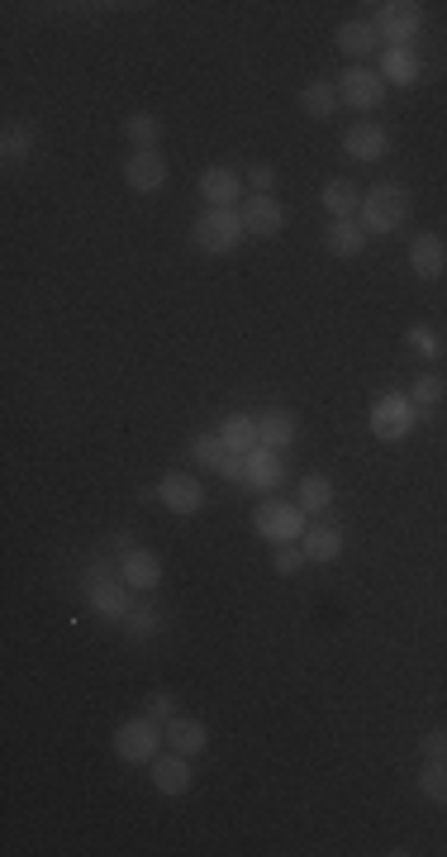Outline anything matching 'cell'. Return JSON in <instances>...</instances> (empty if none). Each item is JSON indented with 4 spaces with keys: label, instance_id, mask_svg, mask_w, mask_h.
Returning a JSON list of instances; mask_svg holds the SVG:
<instances>
[{
    "label": "cell",
    "instance_id": "obj_13",
    "mask_svg": "<svg viewBox=\"0 0 447 857\" xmlns=\"http://www.w3.org/2000/svg\"><path fill=\"white\" fill-rule=\"evenodd\" d=\"M163 739H167V748L181 753V757H200L210 748V729H205V720H190V714H171L163 724Z\"/></svg>",
    "mask_w": 447,
    "mask_h": 857
},
{
    "label": "cell",
    "instance_id": "obj_10",
    "mask_svg": "<svg viewBox=\"0 0 447 857\" xmlns=\"http://www.w3.org/2000/svg\"><path fill=\"white\" fill-rule=\"evenodd\" d=\"M200 200L210 205V210H238V205H243V177L224 163L205 167L200 172Z\"/></svg>",
    "mask_w": 447,
    "mask_h": 857
},
{
    "label": "cell",
    "instance_id": "obj_16",
    "mask_svg": "<svg viewBox=\"0 0 447 857\" xmlns=\"http://www.w3.org/2000/svg\"><path fill=\"white\" fill-rule=\"evenodd\" d=\"M300 434V420H295V410H285V405H267L262 415H258V443L262 448H291Z\"/></svg>",
    "mask_w": 447,
    "mask_h": 857
},
{
    "label": "cell",
    "instance_id": "obj_7",
    "mask_svg": "<svg viewBox=\"0 0 447 857\" xmlns=\"http://www.w3.org/2000/svg\"><path fill=\"white\" fill-rule=\"evenodd\" d=\"M372 24L386 48H414V39L424 29V6H414V0H386V6H376Z\"/></svg>",
    "mask_w": 447,
    "mask_h": 857
},
{
    "label": "cell",
    "instance_id": "obj_29",
    "mask_svg": "<svg viewBox=\"0 0 447 857\" xmlns=\"http://www.w3.org/2000/svg\"><path fill=\"white\" fill-rule=\"evenodd\" d=\"M124 134H129L134 153H153V148H157V138H163V124H157L148 110H134V115L124 120Z\"/></svg>",
    "mask_w": 447,
    "mask_h": 857
},
{
    "label": "cell",
    "instance_id": "obj_33",
    "mask_svg": "<svg viewBox=\"0 0 447 857\" xmlns=\"http://www.w3.org/2000/svg\"><path fill=\"white\" fill-rule=\"evenodd\" d=\"M305 548L300 544H271V571H281V577H295L300 567H305Z\"/></svg>",
    "mask_w": 447,
    "mask_h": 857
},
{
    "label": "cell",
    "instance_id": "obj_2",
    "mask_svg": "<svg viewBox=\"0 0 447 857\" xmlns=\"http://www.w3.org/2000/svg\"><path fill=\"white\" fill-rule=\"evenodd\" d=\"M163 724L148 720V714H134V720H124L115 734H110V748H115L119 762H129V767H148V762L163 753Z\"/></svg>",
    "mask_w": 447,
    "mask_h": 857
},
{
    "label": "cell",
    "instance_id": "obj_39",
    "mask_svg": "<svg viewBox=\"0 0 447 857\" xmlns=\"http://www.w3.org/2000/svg\"><path fill=\"white\" fill-rule=\"evenodd\" d=\"M424 757H447V724H434L424 734Z\"/></svg>",
    "mask_w": 447,
    "mask_h": 857
},
{
    "label": "cell",
    "instance_id": "obj_15",
    "mask_svg": "<svg viewBox=\"0 0 447 857\" xmlns=\"http://www.w3.org/2000/svg\"><path fill=\"white\" fill-rule=\"evenodd\" d=\"M124 182H129V190H138V196H153V190H163L167 186V163H163V153H129V163H124Z\"/></svg>",
    "mask_w": 447,
    "mask_h": 857
},
{
    "label": "cell",
    "instance_id": "obj_24",
    "mask_svg": "<svg viewBox=\"0 0 447 857\" xmlns=\"http://www.w3.org/2000/svg\"><path fill=\"white\" fill-rule=\"evenodd\" d=\"M319 205L329 210V219H357L362 190L347 182V177H333V182H324V190H319Z\"/></svg>",
    "mask_w": 447,
    "mask_h": 857
},
{
    "label": "cell",
    "instance_id": "obj_8",
    "mask_svg": "<svg viewBox=\"0 0 447 857\" xmlns=\"http://www.w3.org/2000/svg\"><path fill=\"white\" fill-rule=\"evenodd\" d=\"M386 91H391L386 76H381L376 68H366V62H353V68L339 72V101L362 110V115H372V110L386 101Z\"/></svg>",
    "mask_w": 447,
    "mask_h": 857
},
{
    "label": "cell",
    "instance_id": "obj_27",
    "mask_svg": "<svg viewBox=\"0 0 447 857\" xmlns=\"http://www.w3.org/2000/svg\"><path fill=\"white\" fill-rule=\"evenodd\" d=\"M295 500H300V510H305V515H324L333 505V482L324 472L300 476V482H295Z\"/></svg>",
    "mask_w": 447,
    "mask_h": 857
},
{
    "label": "cell",
    "instance_id": "obj_35",
    "mask_svg": "<svg viewBox=\"0 0 447 857\" xmlns=\"http://www.w3.org/2000/svg\"><path fill=\"white\" fill-rule=\"evenodd\" d=\"M124 633H134V639H148V633H157V610H129L124 615Z\"/></svg>",
    "mask_w": 447,
    "mask_h": 857
},
{
    "label": "cell",
    "instance_id": "obj_32",
    "mask_svg": "<svg viewBox=\"0 0 447 857\" xmlns=\"http://www.w3.org/2000/svg\"><path fill=\"white\" fill-rule=\"evenodd\" d=\"M443 395H447V381L438 376V372H419L409 381V401L419 405V410H434V405H443Z\"/></svg>",
    "mask_w": 447,
    "mask_h": 857
},
{
    "label": "cell",
    "instance_id": "obj_28",
    "mask_svg": "<svg viewBox=\"0 0 447 857\" xmlns=\"http://www.w3.org/2000/svg\"><path fill=\"white\" fill-rule=\"evenodd\" d=\"M29 153H34V124L10 120L6 134H0V157H6V163H24Z\"/></svg>",
    "mask_w": 447,
    "mask_h": 857
},
{
    "label": "cell",
    "instance_id": "obj_31",
    "mask_svg": "<svg viewBox=\"0 0 447 857\" xmlns=\"http://www.w3.org/2000/svg\"><path fill=\"white\" fill-rule=\"evenodd\" d=\"M190 457H196L200 467L219 472V463H224V457H229V448H224V438H219V428H205V434H196V438H190Z\"/></svg>",
    "mask_w": 447,
    "mask_h": 857
},
{
    "label": "cell",
    "instance_id": "obj_22",
    "mask_svg": "<svg viewBox=\"0 0 447 857\" xmlns=\"http://www.w3.org/2000/svg\"><path fill=\"white\" fill-rule=\"evenodd\" d=\"M219 438H224V448H229V453L248 457L252 448H258V415H243V410L224 415L219 420Z\"/></svg>",
    "mask_w": 447,
    "mask_h": 857
},
{
    "label": "cell",
    "instance_id": "obj_26",
    "mask_svg": "<svg viewBox=\"0 0 447 857\" xmlns=\"http://www.w3.org/2000/svg\"><path fill=\"white\" fill-rule=\"evenodd\" d=\"M339 82H329V76H314L310 86H300V110H305L310 120H333V110H339Z\"/></svg>",
    "mask_w": 447,
    "mask_h": 857
},
{
    "label": "cell",
    "instance_id": "obj_5",
    "mask_svg": "<svg viewBox=\"0 0 447 857\" xmlns=\"http://www.w3.org/2000/svg\"><path fill=\"white\" fill-rule=\"evenodd\" d=\"M419 415L424 410L414 405L405 391H386V395H376V405H372V434L381 443H401L419 428Z\"/></svg>",
    "mask_w": 447,
    "mask_h": 857
},
{
    "label": "cell",
    "instance_id": "obj_12",
    "mask_svg": "<svg viewBox=\"0 0 447 857\" xmlns=\"http://www.w3.org/2000/svg\"><path fill=\"white\" fill-rule=\"evenodd\" d=\"M238 215H243L248 238H277L285 229V210H281L277 196H248L238 205Z\"/></svg>",
    "mask_w": 447,
    "mask_h": 857
},
{
    "label": "cell",
    "instance_id": "obj_9",
    "mask_svg": "<svg viewBox=\"0 0 447 857\" xmlns=\"http://www.w3.org/2000/svg\"><path fill=\"white\" fill-rule=\"evenodd\" d=\"M153 496L163 500L171 515L190 519V515H200V505H205V486L190 472H163V482L153 486Z\"/></svg>",
    "mask_w": 447,
    "mask_h": 857
},
{
    "label": "cell",
    "instance_id": "obj_19",
    "mask_svg": "<svg viewBox=\"0 0 447 857\" xmlns=\"http://www.w3.org/2000/svg\"><path fill=\"white\" fill-rule=\"evenodd\" d=\"M366 244H372V234H366L357 219H329V229H324V248L333 252V258H362Z\"/></svg>",
    "mask_w": 447,
    "mask_h": 857
},
{
    "label": "cell",
    "instance_id": "obj_20",
    "mask_svg": "<svg viewBox=\"0 0 447 857\" xmlns=\"http://www.w3.org/2000/svg\"><path fill=\"white\" fill-rule=\"evenodd\" d=\"M381 76H386V86H414L424 76V62L414 48H381Z\"/></svg>",
    "mask_w": 447,
    "mask_h": 857
},
{
    "label": "cell",
    "instance_id": "obj_21",
    "mask_svg": "<svg viewBox=\"0 0 447 857\" xmlns=\"http://www.w3.org/2000/svg\"><path fill=\"white\" fill-rule=\"evenodd\" d=\"M243 463H248V486L252 491H277L285 482V467H281V453L277 448H262V443H258V448H252Z\"/></svg>",
    "mask_w": 447,
    "mask_h": 857
},
{
    "label": "cell",
    "instance_id": "obj_30",
    "mask_svg": "<svg viewBox=\"0 0 447 857\" xmlns=\"http://www.w3.org/2000/svg\"><path fill=\"white\" fill-rule=\"evenodd\" d=\"M419 796L434 805H447V757H428L419 767Z\"/></svg>",
    "mask_w": 447,
    "mask_h": 857
},
{
    "label": "cell",
    "instance_id": "obj_4",
    "mask_svg": "<svg viewBox=\"0 0 447 857\" xmlns=\"http://www.w3.org/2000/svg\"><path fill=\"white\" fill-rule=\"evenodd\" d=\"M86 606L101 619H124L134 610V586L124 577H110L105 562H91L86 567Z\"/></svg>",
    "mask_w": 447,
    "mask_h": 857
},
{
    "label": "cell",
    "instance_id": "obj_23",
    "mask_svg": "<svg viewBox=\"0 0 447 857\" xmlns=\"http://www.w3.org/2000/svg\"><path fill=\"white\" fill-rule=\"evenodd\" d=\"M310 562H339L343 558V529L339 524H310L305 538H300Z\"/></svg>",
    "mask_w": 447,
    "mask_h": 857
},
{
    "label": "cell",
    "instance_id": "obj_14",
    "mask_svg": "<svg viewBox=\"0 0 447 857\" xmlns=\"http://www.w3.org/2000/svg\"><path fill=\"white\" fill-rule=\"evenodd\" d=\"M409 272L419 281H438L447 272V244L438 234H419L409 238Z\"/></svg>",
    "mask_w": 447,
    "mask_h": 857
},
{
    "label": "cell",
    "instance_id": "obj_11",
    "mask_svg": "<svg viewBox=\"0 0 447 857\" xmlns=\"http://www.w3.org/2000/svg\"><path fill=\"white\" fill-rule=\"evenodd\" d=\"M343 153L353 157V163H381V157L391 153V134H386V124H372V120L347 124V130H343Z\"/></svg>",
    "mask_w": 447,
    "mask_h": 857
},
{
    "label": "cell",
    "instance_id": "obj_1",
    "mask_svg": "<svg viewBox=\"0 0 447 857\" xmlns=\"http://www.w3.org/2000/svg\"><path fill=\"white\" fill-rule=\"evenodd\" d=\"M409 190L401 182H376L372 190H362V210H357V225L366 234H395L409 225Z\"/></svg>",
    "mask_w": 447,
    "mask_h": 857
},
{
    "label": "cell",
    "instance_id": "obj_36",
    "mask_svg": "<svg viewBox=\"0 0 447 857\" xmlns=\"http://www.w3.org/2000/svg\"><path fill=\"white\" fill-rule=\"evenodd\" d=\"M143 714H148V720H157V724H167L171 714H181V710H177V701H171L167 691H153L148 701H143Z\"/></svg>",
    "mask_w": 447,
    "mask_h": 857
},
{
    "label": "cell",
    "instance_id": "obj_18",
    "mask_svg": "<svg viewBox=\"0 0 447 857\" xmlns=\"http://www.w3.org/2000/svg\"><path fill=\"white\" fill-rule=\"evenodd\" d=\"M148 776H153L157 796H186V791H190V757H181V753L153 757L148 762Z\"/></svg>",
    "mask_w": 447,
    "mask_h": 857
},
{
    "label": "cell",
    "instance_id": "obj_34",
    "mask_svg": "<svg viewBox=\"0 0 447 857\" xmlns=\"http://www.w3.org/2000/svg\"><path fill=\"white\" fill-rule=\"evenodd\" d=\"M405 343H409L419 358H428V362L443 358V343H438V333L428 329V324H409V329H405Z\"/></svg>",
    "mask_w": 447,
    "mask_h": 857
},
{
    "label": "cell",
    "instance_id": "obj_38",
    "mask_svg": "<svg viewBox=\"0 0 447 857\" xmlns=\"http://www.w3.org/2000/svg\"><path fill=\"white\" fill-rule=\"evenodd\" d=\"M219 476H224V482H238V486H248V463H243V457H238V453H229V457H224V463H219Z\"/></svg>",
    "mask_w": 447,
    "mask_h": 857
},
{
    "label": "cell",
    "instance_id": "obj_6",
    "mask_svg": "<svg viewBox=\"0 0 447 857\" xmlns=\"http://www.w3.org/2000/svg\"><path fill=\"white\" fill-rule=\"evenodd\" d=\"M252 529L267 544H300L305 538V510H300V500H267L252 510Z\"/></svg>",
    "mask_w": 447,
    "mask_h": 857
},
{
    "label": "cell",
    "instance_id": "obj_25",
    "mask_svg": "<svg viewBox=\"0 0 447 857\" xmlns=\"http://www.w3.org/2000/svg\"><path fill=\"white\" fill-rule=\"evenodd\" d=\"M339 48L353 62H362V58H372V53H381V34H376V24L372 20H347V24H339Z\"/></svg>",
    "mask_w": 447,
    "mask_h": 857
},
{
    "label": "cell",
    "instance_id": "obj_17",
    "mask_svg": "<svg viewBox=\"0 0 447 857\" xmlns=\"http://www.w3.org/2000/svg\"><path fill=\"white\" fill-rule=\"evenodd\" d=\"M119 577L129 581L134 591H153V586H163V558H157L153 548H124Z\"/></svg>",
    "mask_w": 447,
    "mask_h": 857
},
{
    "label": "cell",
    "instance_id": "obj_37",
    "mask_svg": "<svg viewBox=\"0 0 447 857\" xmlns=\"http://www.w3.org/2000/svg\"><path fill=\"white\" fill-rule=\"evenodd\" d=\"M248 186H252V196H271V190H277V167H271V163H252L248 167Z\"/></svg>",
    "mask_w": 447,
    "mask_h": 857
},
{
    "label": "cell",
    "instance_id": "obj_3",
    "mask_svg": "<svg viewBox=\"0 0 447 857\" xmlns=\"http://www.w3.org/2000/svg\"><path fill=\"white\" fill-rule=\"evenodd\" d=\"M243 238H248V229H243V215L238 210H210V205H205L200 219L190 225V244H196L200 252H210V258L233 252Z\"/></svg>",
    "mask_w": 447,
    "mask_h": 857
}]
</instances>
